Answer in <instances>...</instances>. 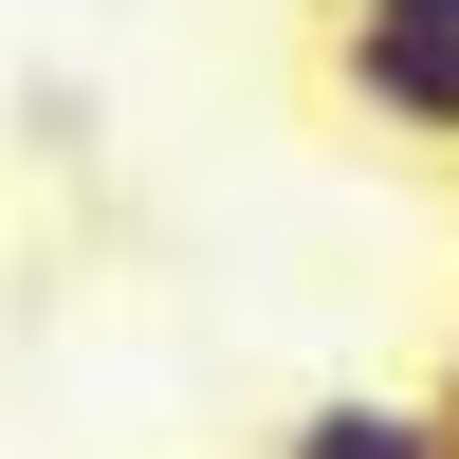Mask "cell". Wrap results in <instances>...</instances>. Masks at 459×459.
<instances>
[{
  "label": "cell",
  "mask_w": 459,
  "mask_h": 459,
  "mask_svg": "<svg viewBox=\"0 0 459 459\" xmlns=\"http://www.w3.org/2000/svg\"><path fill=\"white\" fill-rule=\"evenodd\" d=\"M331 92H350L386 147L459 166V19H331Z\"/></svg>",
  "instance_id": "obj_1"
},
{
  "label": "cell",
  "mask_w": 459,
  "mask_h": 459,
  "mask_svg": "<svg viewBox=\"0 0 459 459\" xmlns=\"http://www.w3.org/2000/svg\"><path fill=\"white\" fill-rule=\"evenodd\" d=\"M276 459H459V423H441V386H313L276 423Z\"/></svg>",
  "instance_id": "obj_2"
},
{
  "label": "cell",
  "mask_w": 459,
  "mask_h": 459,
  "mask_svg": "<svg viewBox=\"0 0 459 459\" xmlns=\"http://www.w3.org/2000/svg\"><path fill=\"white\" fill-rule=\"evenodd\" d=\"M331 19H459V0H331Z\"/></svg>",
  "instance_id": "obj_3"
},
{
  "label": "cell",
  "mask_w": 459,
  "mask_h": 459,
  "mask_svg": "<svg viewBox=\"0 0 459 459\" xmlns=\"http://www.w3.org/2000/svg\"><path fill=\"white\" fill-rule=\"evenodd\" d=\"M441 423H459V350H441Z\"/></svg>",
  "instance_id": "obj_4"
}]
</instances>
